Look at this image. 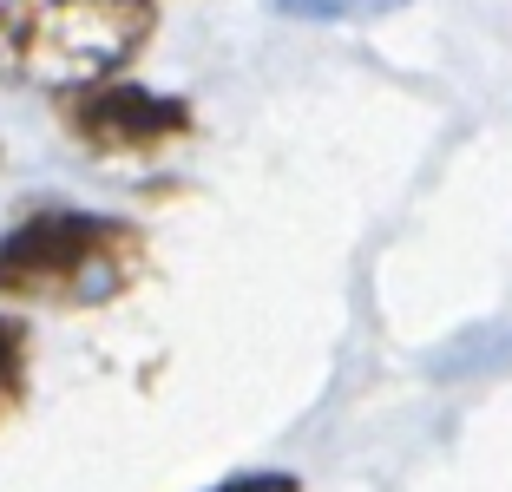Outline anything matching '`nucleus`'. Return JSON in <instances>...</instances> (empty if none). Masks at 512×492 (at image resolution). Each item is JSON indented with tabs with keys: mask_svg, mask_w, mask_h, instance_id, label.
<instances>
[{
	"mask_svg": "<svg viewBox=\"0 0 512 492\" xmlns=\"http://www.w3.org/2000/svg\"><path fill=\"white\" fill-rule=\"evenodd\" d=\"M151 27L158 0H0V79L73 99L119 79Z\"/></svg>",
	"mask_w": 512,
	"mask_h": 492,
	"instance_id": "nucleus-1",
	"label": "nucleus"
},
{
	"mask_svg": "<svg viewBox=\"0 0 512 492\" xmlns=\"http://www.w3.org/2000/svg\"><path fill=\"white\" fill-rule=\"evenodd\" d=\"M151 243L125 217L99 210H33L0 237V302L99 309L145 276Z\"/></svg>",
	"mask_w": 512,
	"mask_h": 492,
	"instance_id": "nucleus-2",
	"label": "nucleus"
},
{
	"mask_svg": "<svg viewBox=\"0 0 512 492\" xmlns=\"http://www.w3.org/2000/svg\"><path fill=\"white\" fill-rule=\"evenodd\" d=\"M60 119L92 158H158V151L184 145L197 132V112L184 99L119 86V79H106V86H92V92H73L60 105Z\"/></svg>",
	"mask_w": 512,
	"mask_h": 492,
	"instance_id": "nucleus-3",
	"label": "nucleus"
},
{
	"mask_svg": "<svg viewBox=\"0 0 512 492\" xmlns=\"http://www.w3.org/2000/svg\"><path fill=\"white\" fill-rule=\"evenodd\" d=\"M27 368H33V335L20 315L0 309V420H14L27 401Z\"/></svg>",
	"mask_w": 512,
	"mask_h": 492,
	"instance_id": "nucleus-4",
	"label": "nucleus"
},
{
	"mask_svg": "<svg viewBox=\"0 0 512 492\" xmlns=\"http://www.w3.org/2000/svg\"><path fill=\"white\" fill-rule=\"evenodd\" d=\"M276 14L289 20H316V27H342V20H381L394 14V7H407V0H270Z\"/></svg>",
	"mask_w": 512,
	"mask_h": 492,
	"instance_id": "nucleus-5",
	"label": "nucleus"
},
{
	"mask_svg": "<svg viewBox=\"0 0 512 492\" xmlns=\"http://www.w3.org/2000/svg\"><path fill=\"white\" fill-rule=\"evenodd\" d=\"M211 492H302V479L296 473H243V479H224Z\"/></svg>",
	"mask_w": 512,
	"mask_h": 492,
	"instance_id": "nucleus-6",
	"label": "nucleus"
}]
</instances>
